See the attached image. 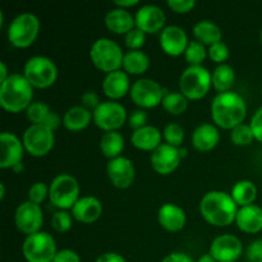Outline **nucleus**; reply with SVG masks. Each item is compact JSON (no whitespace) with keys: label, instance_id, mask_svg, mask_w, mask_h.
Here are the masks:
<instances>
[{"label":"nucleus","instance_id":"1","mask_svg":"<svg viewBox=\"0 0 262 262\" xmlns=\"http://www.w3.org/2000/svg\"><path fill=\"white\" fill-rule=\"evenodd\" d=\"M210 112L212 122L217 128L232 130L245 122L247 117V104L238 92H222L212 99Z\"/></svg>","mask_w":262,"mask_h":262},{"label":"nucleus","instance_id":"2","mask_svg":"<svg viewBox=\"0 0 262 262\" xmlns=\"http://www.w3.org/2000/svg\"><path fill=\"white\" fill-rule=\"evenodd\" d=\"M202 219L214 227H229L235 223L239 206L230 193L223 191H210L202 196L199 205Z\"/></svg>","mask_w":262,"mask_h":262},{"label":"nucleus","instance_id":"3","mask_svg":"<svg viewBox=\"0 0 262 262\" xmlns=\"http://www.w3.org/2000/svg\"><path fill=\"white\" fill-rule=\"evenodd\" d=\"M33 87L22 73H10V76L0 83V105L5 112H26L32 104Z\"/></svg>","mask_w":262,"mask_h":262},{"label":"nucleus","instance_id":"4","mask_svg":"<svg viewBox=\"0 0 262 262\" xmlns=\"http://www.w3.org/2000/svg\"><path fill=\"white\" fill-rule=\"evenodd\" d=\"M124 54L122 46L117 41L101 37L92 43L89 55L92 66L107 74L122 69Z\"/></svg>","mask_w":262,"mask_h":262},{"label":"nucleus","instance_id":"5","mask_svg":"<svg viewBox=\"0 0 262 262\" xmlns=\"http://www.w3.org/2000/svg\"><path fill=\"white\" fill-rule=\"evenodd\" d=\"M41 22L33 13H20L13 18L7 30V37L10 45L17 49L30 48L40 35Z\"/></svg>","mask_w":262,"mask_h":262},{"label":"nucleus","instance_id":"6","mask_svg":"<svg viewBox=\"0 0 262 262\" xmlns=\"http://www.w3.org/2000/svg\"><path fill=\"white\" fill-rule=\"evenodd\" d=\"M211 87V72L204 66H188L179 77V92L189 101L204 99Z\"/></svg>","mask_w":262,"mask_h":262},{"label":"nucleus","instance_id":"7","mask_svg":"<svg viewBox=\"0 0 262 262\" xmlns=\"http://www.w3.org/2000/svg\"><path fill=\"white\" fill-rule=\"evenodd\" d=\"M81 197V187L73 176L67 173L54 177L49 186V200L58 210H72Z\"/></svg>","mask_w":262,"mask_h":262},{"label":"nucleus","instance_id":"8","mask_svg":"<svg viewBox=\"0 0 262 262\" xmlns=\"http://www.w3.org/2000/svg\"><path fill=\"white\" fill-rule=\"evenodd\" d=\"M22 74L33 89H49L58 79V67L48 56L35 55L26 61Z\"/></svg>","mask_w":262,"mask_h":262},{"label":"nucleus","instance_id":"9","mask_svg":"<svg viewBox=\"0 0 262 262\" xmlns=\"http://www.w3.org/2000/svg\"><path fill=\"white\" fill-rule=\"evenodd\" d=\"M56 252L53 235L42 230L27 235L22 243V255L27 262H53Z\"/></svg>","mask_w":262,"mask_h":262},{"label":"nucleus","instance_id":"10","mask_svg":"<svg viewBox=\"0 0 262 262\" xmlns=\"http://www.w3.org/2000/svg\"><path fill=\"white\" fill-rule=\"evenodd\" d=\"M92 122L104 132H115L128 122L127 109L120 102L106 100L92 112Z\"/></svg>","mask_w":262,"mask_h":262},{"label":"nucleus","instance_id":"11","mask_svg":"<svg viewBox=\"0 0 262 262\" xmlns=\"http://www.w3.org/2000/svg\"><path fill=\"white\" fill-rule=\"evenodd\" d=\"M22 142L26 152L33 158H42L54 148L55 136L45 125L30 124L23 132Z\"/></svg>","mask_w":262,"mask_h":262},{"label":"nucleus","instance_id":"12","mask_svg":"<svg viewBox=\"0 0 262 262\" xmlns=\"http://www.w3.org/2000/svg\"><path fill=\"white\" fill-rule=\"evenodd\" d=\"M165 90L158 81L151 78H140L132 84L129 96L138 109H154L163 102Z\"/></svg>","mask_w":262,"mask_h":262},{"label":"nucleus","instance_id":"13","mask_svg":"<svg viewBox=\"0 0 262 262\" xmlns=\"http://www.w3.org/2000/svg\"><path fill=\"white\" fill-rule=\"evenodd\" d=\"M14 224L20 233L27 235L41 232L43 225V211L40 205L31 201L19 204L14 212Z\"/></svg>","mask_w":262,"mask_h":262},{"label":"nucleus","instance_id":"14","mask_svg":"<svg viewBox=\"0 0 262 262\" xmlns=\"http://www.w3.org/2000/svg\"><path fill=\"white\" fill-rule=\"evenodd\" d=\"M136 27L146 35L161 32L166 27V14L159 5L143 4L135 13Z\"/></svg>","mask_w":262,"mask_h":262},{"label":"nucleus","instance_id":"15","mask_svg":"<svg viewBox=\"0 0 262 262\" xmlns=\"http://www.w3.org/2000/svg\"><path fill=\"white\" fill-rule=\"evenodd\" d=\"M25 152L22 140L15 133H0V169H13L22 163Z\"/></svg>","mask_w":262,"mask_h":262},{"label":"nucleus","instance_id":"16","mask_svg":"<svg viewBox=\"0 0 262 262\" xmlns=\"http://www.w3.org/2000/svg\"><path fill=\"white\" fill-rule=\"evenodd\" d=\"M182 159L181 147H174L168 143H161L150 156L151 166L159 176H170L174 173L178 169Z\"/></svg>","mask_w":262,"mask_h":262},{"label":"nucleus","instance_id":"17","mask_svg":"<svg viewBox=\"0 0 262 262\" xmlns=\"http://www.w3.org/2000/svg\"><path fill=\"white\" fill-rule=\"evenodd\" d=\"M106 174L110 183L118 189H127L133 184L136 178V169L133 161L125 156L112 159L107 161Z\"/></svg>","mask_w":262,"mask_h":262},{"label":"nucleus","instance_id":"18","mask_svg":"<svg viewBox=\"0 0 262 262\" xmlns=\"http://www.w3.org/2000/svg\"><path fill=\"white\" fill-rule=\"evenodd\" d=\"M209 253L216 262H235L243 253V243L233 234H222L210 245Z\"/></svg>","mask_w":262,"mask_h":262},{"label":"nucleus","instance_id":"19","mask_svg":"<svg viewBox=\"0 0 262 262\" xmlns=\"http://www.w3.org/2000/svg\"><path fill=\"white\" fill-rule=\"evenodd\" d=\"M159 43L160 48L166 55L169 56H181L184 55L188 46L189 40L187 32L177 25L166 26L163 31L160 32V37H159Z\"/></svg>","mask_w":262,"mask_h":262},{"label":"nucleus","instance_id":"20","mask_svg":"<svg viewBox=\"0 0 262 262\" xmlns=\"http://www.w3.org/2000/svg\"><path fill=\"white\" fill-rule=\"evenodd\" d=\"M101 87L107 99L112 101H118L130 92L132 84H130L129 74L123 69L105 74Z\"/></svg>","mask_w":262,"mask_h":262},{"label":"nucleus","instance_id":"21","mask_svg":"<svg viewBox=\"0 0 262 262\" xmlns=\"http://www.w3.org/2000/svg\"><path fill=\"white\" fill-rule=\"evenodd\" d=\"M104 206L95 196H81L72 207V216L74 220L83 224H92L101 217Z\"/></svg>","mask_w":262,"mask_h":262},{"label":"nucleus","instance_id":"22","mask_svg":"<svg viewBox=\"0 0 262 262\" xmlns=\"http://www.w3.org/2000/svg\"><path fill=\"white\" fill-rule=\"evenodd\" d=\"M158 222L163 229L170 233H178L186 227L187 215L181 206L176 204H164L158 210Z\"/></svg>","mask_w":262,"mask_h":262},{"label":"nucleus","instance_id":"23","mask_svg":"<svg viewBox=\"0 0 262 262\" xmlns=\"http://www.w3.org/2000/svg\"><path fill=\"white\" fill-rule=\"evenodd\" d=\"M235 224L238 229L246 234L260 233L262 230V207L255 204L239 207Z\"/></svg>","mask_w":262,"mask_h":262},{"label":"nucleus","instance_id":"24","mask_svg":"<svg viewBox=\"0 0 262 262\" xmlns=\"http://www.w3.org/2000/svg\"><path fill=\"white\" fill-rule=\"evenodd\" d=\"M220 142L219 128L211 123L200 124L192 133V146L200 152H210Z\"/></svg>","mask_w":262,"mask_h":262},{"label":"nucleus","instance_id":"25","mask_svg":"<svg viewBox=\"0 0 262 262\" xmlns=\"http://www.w3.org/2000/svg\"><path fill=\"white\" fill-rule=\"evenodd\" d=\"M105 26L115 35H127L136 27L135 15L128 9L114 7L105 14Z\"/></svg>","mask_w":262,"mask_h":262},{"label":"nucleus","instance_id":"26","mask_svg":"<svg viewBox=\"0 0 262 262\" xmlns=\"http://www.w3.org/2000/svg\"><path fill=\"white\" fill-rule=\"evenodd\" d=\"M130 143L137 150L154 152L163 143V132L154 125L148 124L141 129L133 130L130 136Z\"/></svg>","mask_w":262,"mask_h":262},{"label":"nucleus","instance_id":"27","mask_svg":"<svg viewBox=\"0 0 262 262\" xmlns=\"http://www.w3.org/2000/svg\"><path fill=\"white\" fill-rule=\"evenodd\" d=\"M92 122V112L82 105L72 106L64 113L63 125L69 132H81L86 129Z\"/></svg>","mask_w":262,"mask_h":262},{"label":"nucleus","instance_id":"28","mask_svg":"<svg viewBox=\"0 0 262 262\" xmlns=\"http://www.w3.org/2000/svg\"><path fill=\"white\" fill-rule=\"evenodd\" d=\"M193 36L196 41L201 42L205 46H211L222 41L223 32L219 26L212 20L202 19L194 23L193 26Z\"/></svg>","mask_w":262,"mask_h":262},{"label":"nucleus","instance_id":"29","mask_svg":"<svg viewBox=\"0 0 262 262\" xmlns=\"http://www.w3.org/2000/svg\"><path fill=\"white\" fill-rule=\"evenodd\" d=\"M123 71L133 76H141L150 68V58L142 50H128L123 59Z\"/></svg>","mask_w":262,"mask_h":262},{"label":"nucleus","instance_id":"30","mask_svg":"<svg viewBox=\"0 0 262 262\" xmlns=\"http://www.w3.org/2000/svg\"><path fill=\"white\" fill-rule=\"evenodd\" d=\"M100 151L105 158L109 160L122 156L123 150H124L125 141L122 133L119 130L115 132H105L100 138Z\"/></svg>","mask_w":262,"mask_h":262},{"label":"nucleus","instance_id":"31","mask_svg":"<svg viewBox=\"0 0 262 262\" xmlns=\"http://www.w3.org/2000/svg\"><path fill=\"white\" fill-rule=\"evenodd\" d=\"M230 196L239 207L253 205L257 199V187L252 181L242 179L233 186Z\"/></svg>","mask_w":262,"mask_h":262},{"label":"nucleus","instance_id":"32","mask_svg":"<svg viewBox=\"0 0 262 262\" xmlns=\"http://www.w3.org/2000/svg\"><path fill=\"white\" fill-rule=\"evenodd\" d=\"M212 76V87L217 91V94L222 92L232 91V87L235 82V71L229 64H220L215 67L211 72Z\"/></svg>","mask_w":262,"mask_h":262},{"label":"nucleus","instance_id":"33","mask_svg":"<svg viewBox=\"0 0 262 262\" xmlns=\"http://www.w3.org/2000/svg\"><path fill=\"white\" fill-rule=\"evenodd\" d=\"M188 105L189 100L179 91L166 92L163 102H161L163 109L171 115H181L186 113V110L188 109Z\"/></svg>","mask_w":262,"mask_h":262},{"label":"nucleus","instance_id":"34","mask_svg":"<svg viewBox=\"0 0 262 262\" xmlns=\"http://www.w3.org/2000/svg\"><path fill=\"white\" fill-rule=\"evenodd\" d=\"M207 56H209V51L206 46L202 45L199 41H189L186 53H184V58L189 66H202Z\"/></svg>","mask_w":262,"mask_h":262},{"label":"nucleus","instance_id":"35","mask_svg":"<svg viewBox=\"0 0 262 262\" xmlns=\"http://www.w3.org/2000/svg\"><path fill=\"white\" fill-rule=\"evenodd\" d=\"M253 140H255V135H253V130L250 124L242 123L234 129L230 130V141L234 146L246 147V146H250Z\"/></svg>","mask_w":262,"mask_h":262},{"label":"nucleus","instance_id":"36","mask_svg":"<svg viewBox=\"0 0 262 262\" xmlns=\"http://www.w3.org/2000/svg\"><path fill=\"white\" fill-rule=\"evenodd\" d=\"M26 118L31 124H43L51 110L43 101H33L26 110Z\"/></svg>","mask_w":262,"mask_h":262},{"label":"nucleus","instance_id":"37","mask_svg":"<svg viewBox=\"0 0 262 262\" xmlns=\"http://www.w3.org/2000/svg\"><path fill=\"white\" fill-rule=\"evenodd\" d=\"M184 136H186V130L178 123H169L163 130V138L165 140V143L178 148L183 145Z\"/></svg>","mask_w":262,"mask_h":262},{"label":"nucleus","instance_id":"38","mask_svg":"<svg viewBox=\"0 0 262 262\" xmlns=\"http://www.w3.org/2000/svg\"><path fill=\"white\" fill-rule=\"evenodd\" d=\"M72 219H73V216L68 211L58 210L51 217V227L56 233H67L68 230H71L72 224H73Z\"/></svg>","mask_w":262,"mask_h":262},{"label":"nucleus","instance_id":"39","mask_svg":"<svg viewBox=\"0 0 262 262\" xmlns=\"http://www.w3.org/2000/svg\"><path fill=\"white\" fill-rule=\"evenodd\" d=\"M207 51H209V58L211 59V61H214L216 66L225 64V61L229 59L230 55L229 48H228L227 43L223 42V41L211 45L207 49Z\"/></svg>","mask_w":262,"mask_h":262},{"label":"nucleus","instance_id":"40","mask_svg":"<svg viewBox=\"0 0 262 262\" xmlns=\"http://www.w3.org/2000/svg\"><path fill=\"white\" fill-rule=\"evenodd\" d=\"M28 201L33 202L36 205H41L49 197V186L45 182H35L32 186L28 188Z\"/></svg>","mask_w":262,"mask_h":262},{"label":"nucleus","instance_id":"41","mask_svg":"<svg viewBox=\"0 0 262 262\" xmlns=\"http://www.w3.org/2000/svg\"><path fill=\"white\" fill-rule=\"evenodd\" d=\"M124 42L129 50H141L146 42V33L142 32L140 28L135 27L124 36Z\"/></svg>","mask_w":262,"mask_h":262},{"label":"nucleus","instance_id":"42","mask_svg":"<svg viewBox=\"0 0 262 262\" xmlns=\"http://www.w3.org/2000/svg\"><path fill=\"white\" fill-rule=\"evenodd\" d=\"M148 123V114L143 109H136L128 115V124L133 130L141 129L146 127Z\"/></svg>","mask_w":262,"mask_h":262},{"label":"nucleus","instance_id":"43","mask_svg":"<svg viewBox=\"0 0 262 262\" xmlns=\"http://www.w3.org/2000/svg\"><path fill=\"white\" fill-rule=\"evenodd\" d=\"M166 5L178 14H187L192 12L196 8V2L194 0H168Z\"/></svg>","mask_w":262,"mask_h":262},{"label":"nucleus","instance_id":"44","mask_svg":"<svg viewBox=\"0 0 262 262\" xmlns=\"http://www.w3.org/2000/svg\"><path fill=\"white\" fill-rule=\"evenodd\" d=\"M101 102L102 101L100 100V96L95 91H86L81 96V105L86 109L91 110V112H94Z\"/></svg>","mask_w":262,"mask_h":262},{"label":"nucleus","instance_id":"45","mask_svg":"<svg viewBox=\"0 0 262 262\" xmlns=\"http://www.w3.org/2000/svg\"><path fill=\"white\" fill-rule=\"evenodd\" d=\"M247 258L250 262H262V239H256L247 247Z\"/></svg>","mask_w":262,"mask_h":262},{"label":"nucleus","instance_id":"46","mask_svg":"<svg viewBox=\"0 0 262 262\" xmlns=\"http://www.w3.org/2000/svg\"><path fill=\"white\" fill-rule=\"evenodd\" d=\"M250 125L255 135V140L262 143V106L256 110L255 114L252 115Z\"/></svg>","mask_w":262,"mask_h":262},{"label":"nucleus","instance_id":"47","mask_svg":"<svg viewBox=\"0 0 262 262\" xmlns=\"http://www.w3.org/2000/svg\"><path fill=\"white\" fill-rule=\"evenodd\" d=\"M53 262H81V257L78 253L69 248H64L56 252Z\"/></svg>","mask_w":262,"mask_h":262},{"label":"nucleus","instance_id":"48","mask_svg":"<svg viewBox=\"0 0 262 262\" xmlns=\"http://www.w3.org/2000/svg\"><path fill=\"white\" fill-rule=\"evenodd\" d=\"M61 124H63V119L60 118V115L55 112H51L50 114L48 115V118H46L42 125H45L46 128H49L50 130L55 132V130L58 129Z\"/></svg>","mask_w":262,"mask_h":262},{"label":"nucleus","instance_id":"49","mask_svg":"<svg viewBox=\"0 0 262 262\" xmlns=\"http://www.w3.org/2000/svg\"><path fill=\"white\" fill-rule=\"evenodd\" d=\"M161 262H194L193 258L184 252H173L161 260Z\"/></svg>","mask_w":262,"mask_h":262},{"label":"nucleus","instance_id":"50","mask_svg":"<svg viewBox=\"0 0 262 262\" xmlns=\"http://www.w3.org/2000/svg\"><path fill=\"white\" fill-rule=\"evenodd\" d=\"M95 262H127L120 253L117 252H105L101 253Z\"/></svg>","mask_w":262,"mask_h":262},{"label":"nucleus","instance_id":"51","mask_svg":"<svg viewBox=\"0 0 262 262\" xmlns=\"http://www.w3.org/2000/svg\"><path fill=\"white\" fill-rule=\"evenodd\" d=\"M113 4H114V7L117 8H122V9L129 10V8L136 7V5L140 4V2H138V0H115Z\"/></svg>","mask_w":262,"mask_h":262},{"label":"nucleus","instance_id":"52","mask_svg":"<svg viewBox=\"0 0 262 262\" xmlns=\"http://www.w3.org/2000/svg\"><path fill=\"white\" fill-rule=\"evenodd\" d=\"M9 76L10 73L8 72V68L7 66H5V63L4 61H0V83H3V82H4Z\"/></svg>","mask_w":262,"mask_h":262},{"label":"nucleus","instance_id":"53","mask_svg":"<svg viewBox=\"0 0 262 262\" xmlns=\"http://www.w3.org/2000/svg\"><path fill=\"white\" fill-rule=\"evenodd\" d=\"M196 262H216V260H215V258L212 257L210 253H205V255L200 256L199 260H197Z\"/></svg>","mask_w":262,"mask_h":262},{"label":"nucleus","instance_id":"54","mask_svg":"<svg viewBox=\"0 0 262 262\" xmlns=\"http://www.w3.org/2000/svg\"><path fill=\"white\" fill-rule=\"evenodd\" d=\"M12 170H13V171H14V173H15V174H20V173H22V171H23V170H25V166H23V164H22V163H20V164H18V165H15V166H14V168H13V169H12Z\"/></svg>","mask_w":262,"mask_h":262},{"label":"nucleus","instance_id":"55","mask_svg":"<svg viewBox=\"0 0 262 262\" xmlns=\"http://www.w3.org/2000/svg\"><path fill=\"white\" fill-rule=\"evenodd\" d=\"M5 197V184L4 183H0V200H4Z\"/></svg>","mask_w":262,"mask_h":262},{"label":"nucleus","instance_id":"56","mask_svg":"<svg viewBox=\"0 0 262 262\" xmlns=\"http://www.w3.org/2000/svg\"><path fill=\"white\" fill-rule=\"evenodd\" d=\"M260 41H261V45H262V28H261V33H260Z\"/></svg>","mask_w":262,"mask_h":262},{"label":"nucleus","instance_id":"57","mask_svg":"<svg viewBox=\"0 0 262 262\" xmlns=\"http://www.w3.org/2000/svg\"><path fill=\"white\" fill-rule=\"evenodd\" d=\"M261 94H262V86H261Z\"/></svg>","mask_w":262,"mask_h":262}]
</instances>
